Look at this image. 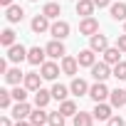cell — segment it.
<instances>
[{
	"mask_svg": "<svg viewBox=\"0 0 126 126\" xmlns=\"http://www.w3.org/2000/svg\"><path fill=\"white\" fill-rule=\"evenodd\" d=\"M42 15H47L49 20H57V17L62 15V8H59V3H47V5L42 8Z\"/></svg>",
	"mask_w": 126,
	"mask_h": 126,
	"instance_id": "25",
	"label": "cell"
},
{
	"mask_svg": "<svg viewBox=\"0 0 126 126\" xmlns=\"http://www.w3.org/2000/svg\"><path fill=\"white\" fill-rule=\"evenodd\" d=\"M94 119H99V121H109L111 119V104H106V101H99L96 106H94Z\"/></svg>",
	"mask_w": 126,
	"mask_h": 126,
	"instance_id": "13",
	"label": "cell"
},
{
	"mask_svg": "<svg viewBox=\"0 0 126 126\" xmlns=\"http://www.w3.org/2000/svg\"><path fill=\"white\" fill-rule=\"evenodd\" d=\"M121 49L119 47H109L106 52H104V62H106V64H119V62H121Z\"/></svg>",
	"mask_w": 126,
	"mask_h": 126,
	"instance_id": "22",
	"label": "cell"
},
{
	"mask_svg": "<svg viewBox=\"0 0 126 126\" xmlns=\"http://www.w3.org/2000/svg\"><path fill=\"white\" fill-rule=\"evenodd\" d=\"M67 94H69V87H64V84H54L52 87V99H57V101H64Z\"/></svg>",
	"mask_w": 126,
	"mask_h": 126,
	"instance_id": "27",
	"label": "cell"
},
{
	"mask_svg": "<svg viewBox=\"0 0 126 126\" xmlns=\"http://www.w3.org/2000/svg\"><path fill=\"white\" fill-rule=\"evenodd\" d=\"M111 17L116 22H126V3H114L111 5Z\"/></svg>",
	"mask_w": 126,
	"mask_h": 126,
	"instance_id": "24",
	"label": "cell"
},
{
	"mask_svg": "<svg viewBox=\"0 0 126 126\" xmlns=\"http://www.w3.org/2000/svg\"><path fill=\"white\" fill-rule=\"evenodd\" d=\"M94 0H77V15L82 17H92L94 15Z\"/></svg>",
	"mask_w": 126,
	"mask_h": 126,
	"instance_id": "18",
	"label": "cell"
},
{
	"mask_svg": "<svg viewBox=\"0 0 126 126\" xmlns=\"http://www.w3.org/2000/svg\"><path fill=\"white\" fill-rule=\"evenodd\" d=\"M8 59L10 62H15V64H17V62H22V59H27V49L22 47V45H13V47H8Z\"/></svg>",
	"mask_w": 126,
	"mask_h": 126,
	"instance_id": "12",
	"label": "cell"
},
{
	"mask_svg": "<svg viewBox=\"0 0 126 126\" xmlns=\"http://www.w3.org/2000/svg\"><path fill=\"white\" fill-rule=\"evenodd\" d=\"M5 82H8V84H13V87H17L20 82H25V74L20 72V67H13V69H8V72H5Z\"/></svg>",
	"mask_w": 126,
	"mask_h": 126,
	"instance_id": "20",
	"label": "cell"
},
{
	"mask_svg": "<svg viewBox=\"0 0 126 126\" xmlns=\"http://www.w3.org/2000/svg\"><path fill=\"white\" fill-rule=\"evenodd\" d=\"M96 32H99V22H96L94 17H82V22H79V35L92 37V35H96Z\"/></svg>",
	"mask_w": 126,
	"mask_h": 126,
	"instance_id": "6",
	"label": "cell"
},
{
	"mask_svg": "<svg viewBox=\"0 0 126 126\" xmlns=\"http://www.w3.org/2000/svg\"><path fill=\"white\" fill-rule=\"evenodd\" d=\"M5 72H8V62L0 59V74H5Z\"/></svg>",
	"mask_w": 126,
	"mask_h": 126,
	"instance_id": "37",
	"label": "cell"
},
{
	"mask_svg": "<svg viewBox=\"0 0 126 126\" xmlns=\"http://www.w3.org/2000/svg\"><path fill=\"white\" fill-rule=\"evenodd\" d=\"M0 126H13V121H10L8 116H3V119H0Z\"/></svg>",
	"mask_w": 126,
	"mask_h": 126,
	"instance_id": "38",
	"label": "cell"
},
{
	"mask_svg": "<svg viewBox=\"0 0 126 126\" xmlns=\"http://www.w3.org/2000/svg\"><path fill=\"white\" fill-rule=\"evenodd\" d=\"M109 126H124V119L121 116H111L109 119Z\"/></svg>",
	"mask_w": 126,
	"mask_h": 126,
	"instance_id": "35",
	"label": "cell"
},
{
	"mask_svg": "<svg viewBox=\"0 0 126 126\" xmlns=\"http://www.w3.org/2000/svg\"><path fill=\"white\" fill-rule=\"evenodd\" d=\"M96 8H111V0H94Z\"/></svg>",
	"mask_w": 126,
	"mask_h": 126,
	"instance_id": "36",
	"label": "cell"
},
{
	"mask_svg": "<svg viewBox=\"0 0 126 126\" xmlns=\"http://www.w3.org/2000/svg\"><path fill=\"white\" fill-rule=\"evenodd\" d=\"M64 119H67V116L62 114L59 109H57V111H49V126H64Z\"/></svg>",
	"mask_w": 126,
	"mask_h": 126,
	"instance_id": "30",
	"label": "cell"
},
{
	"mask_svg": "<svg viewBox=\"0 0 126 126\" xmlns=\"http://www.w3.org/2000/svg\"><path fill=\"white\" fill-rule=\"evenodd\" d=\"M30 114H32V109H30V104H27V101H17V104L13 106V116H15L17 121L30 119Z\"/></svg>",
	"mask_w": 126,
	"mask_h": 126,
	"instance_id": "16",
	"label": "cell"
},
{
	"mask_svg": "<svg viewBox=\"0 0 126 126\" xmlns=\"http://www.w3.org/2000/svg\"><path fill=\"white\" fill-rule=\"evenodd\" d=\"M89 96L99 104V101H106V99L111 96V92H109V87H106L104 82H94V84L89 87Z\"/></svg>",
	"mask_w": 126,
	"mask_h": 126,
	"instance_id": "1",
	"label": "cell"
},
{
	"mask_svg": "<svg viewBox=\"0 0 126 126\" xmlns=\"http://www.w3.org/2000/svg\"><path fill=\"white\" fill-rule=\"evenodd\" d=\"M59 111L64 114V116H74V114H77V104H74L72 99H64V101L59 104Z\"/></svg>",
	"mask_w": 126,
	"mask_h": 126,
	"instance_id": "28",
	"label": "cell"
},
{
	"mask_svg": "<svg viewBox=\"0 0 126 126\" xmlns=\"http://www.w3.org/2000/svg\"><path fill=\"white\" fill-rule=\"evenodd\" d=\"M116 47H119V49H121V52H124V54H126V32H124V35H119V37H116Z\"/></svg>",
	"mask_w": 126,
	"mask_h": 126,
	"instance_id": "34",
	"label": "cell"
},
{
	"mask_svg": "<svg viewBox=\"0 0 126 126\" xmlns=\"http://www.w3.org/2000/svg\"><path fill=\"white\" fill-rule=\"evenodd\" d=\"M15 126H32V121H30V119H22V121H17Z\"/></svg>",
	"mask_w": 126,
	"mask_h": 126,
	"instance_id": "39",
	"label": "cell"
},
{
	"mask_svg": "<svg viewBox=\"0 0 126 126\" xmlns=\"http://www.w3.org/2000/svg\"><path fill=\"white\" fill-rule=\"evenodd\" d=\"M30 121H32V126H45V124H49V111H45V109L37 106L30 114Z\"/></svg>",
	"mask_w": 126,
	"mask_h": 126,
	"instance_id": "17",
	"label": "cell"
},
{
	"mask_svg": "<svg viewBox=\"0 0 126 126\" xmlns=\"http://www.w3.org/2000/svg\"><path fill=\"white\" fill-rule=\"evenodd\" d=\"M92 77H94V82H106L109 77H114L111 74V64H106V62H96V64L92 67Z\"/></svg>",
	"mask_w": 126,
	"mask_h": 126,
	"instance_id": "4",
	"label": "cell"
},
{
	"mask_svg": "<svg viewBox=\"0 0 126 126\" xmlns=\"http://www.w3.org/2000/svg\"><path fill=\"white\" fill-rule=\"evenodd\" d=\"M124 32H126V22H124Z\"/></svg>",
	"mask_w": 126,
	"mask_h": 126,
	"instance_id": "41",
	"label": "cell"
},
{
	"mask_svg": "<svg viewBox=\"0 0 126 126\" xmlns=\"http://www.w3.org/2000/svg\"><path fill=\"white\" fill-rule=\"evenodd\" d=\"M69 92H72V94H77V96H84V94H89V84H87L82 77H74V79H72V84H69Z\"/></svg>",
	"mask_w": 126,
	"mask_h": 126,
	"instance_id": "15",
	"label": "cell"
},
{
	"mask_svg": "<svg viewBox=\"0 0 126 126\" xmlns=\"http://www.w3.org/2000/svg\"><path fill=\"white\" fill-rule=\"evenodd\" d=\"M92 124H94V114H87V111L74 114V126H92Z\"/></svg>",
	"mask_w": 126,
	"mask_h": 126,
	"instance_id": "26",
	"label": "cell"
},
{
	"mask_svg": "<svg viewBox=\"0 0 126 126\" xmlns=\"http://www.w3.org/2000/svg\"><path fill=\"white\" fill-rule=\"evenodd\" d=\"M10 101H13V92L0 89V106H3V109H10Z\"/></svg>",
	"mask_w": 126,
	"mask_h": 126,
	"instance_id": "33",
	"label": "cell"
},
{
	"mask_svg": "<svg viewBox=\"0 0 126 126\" xmlns=\"http://www.w3.org/2000/svg\"><path fill=\"white\" fill-rule=\"evenodd\" d=\"M59 67H62V74H67V77H77V69H79V59L77 57H69L64 54L59 62Z\"/></svg>",
	"mask_w": 126,
	"mask_h": 126,
	"instance_id": "3",
	"label": "cell"
},
{
	"mask_svg": "<svg viewBox=\"0 0 126 126\" xmlns=\"http://www.w3.org/2000/svg\"><path fill=\"white\" fill-rule=\"evenodd\" d=\"M109 101H111V106H114V109L126 106V89H114V92H111V96H109Z\"/></svg>",
	"mask_w": 126,
	"mask_h": 126,
	"instance_id": "21",
	"label": "cell"
},
{
	"mask_svg": "<svg viewBox=\"0 0 126 126\" xmlns=\"http://www.w3.org/2000/svg\"><path fill=\"white\" fill-rule=\"evenodd\" d=\"M69 22L67 20H54L52 22V27H49V35L54 37V40H64V37H69Z\"/></svg>",
	"mask_w": 126,
	"mask_h": 126,
	"instance_id": "2",
	"label": "cell"
},
{
	"mask_svg": "<svg viewBox=\"0 0 126 126\" xmlns=\"http://www.w3.org/2000/svg\"><path fill=\"white\" fill-rule=\"evenodd\" d=\"M27 92H30L27 87H20V84H17V87L13 89V99H15V101H27Z\"/></svg>",
	"mask_w": 126,
	"mask_h": 126,
	"instance_id": "32",
	"label": "cell"
},
{
	"mask_svg": "<svg viewBox=\"0 0 126 126\" xmlns=\"http://www.w3.org/2000/svg\"><path fill=\"white\" fill-rule=\"evenodd\" d=\"M89 47L94 49V52H99V54H104L106 49H109V40H106V35H92L89 37Z\"/></svg>",
	"mask_w": 126,
	"mask_h": 126,
	"instance_id": "8",
	"label": "cell"
},
{
	"mask_svg": "<svg viewBox=\"0 0 126 126\" xmlns=\"http://www.w3.org/2000/svg\"><path fill=\"white\" fill-rule=\"evenodd\" d=\"M0 5H3V8H10V5H13V0H0Z\"/></svg>",
	"mask_w": 126,
	"mask_h": 126,
	"instance_id": "40",
	"label": "cell"
},
{
	"mask_svg": "<svg viewBox=\"0 0 126 126\" xmlns=\"http://www.w3.org/2000/svg\"><path fill=\"white\" fill-rule=\"evenodd\" d=\"M77 59H79V67H89V69H92V67L96 64V52H94L92 47H89V49H82V52L77 54Z\"/></svg>",
	"mask_w": 126,
	"mask_h": 126,
	"instance_id": "11",
	"label": "cell"
},
{
	"mask_svg": "<svg viewBox=\"0 0 126 126\" xmlns=\"http://www.w3.org/2000/svg\"><path fill=\"white\" fill-rule=\"evenodd\" d=\"M40 84H42V74H37V72H27V74H25V87H27L32 94H35L37 89H42Z\"/></svg>",
	"mask_w": 126,
	"mask_h": 126,
	"instance_id": "14",
	"label": "cell"
},
{
	"mask_svg": "<svg viewBox=\"0 0 126 126\" xmlns=\"http://www.w3.org/2000/svg\"><path fill=\"white\" fill-rule=\"evenodd\" d=\"M45 57H47V49L45 47H30L27 49V62L30 64H45Z\"/></svg>",
	"mask_w": 126,
	"mask_h": 126,
	"instance_id": "9",
	"label": "cell"
},
{
	"mask_svg": "<svg viewBox=\"0 0 126 126\" xmlns=\"http://www.w3.org/2000/svg\"><path fill=\"white\" fill-rule=\"evenodd\" d=\"M59 72H62V67L54 64V62H45V64H40V74H42V79H47V82H54Z\"/></svg>",
	"mask_w": 126,
	"mask_h": 126,
	"instance_id": "5",
	"label": "cell"
},
{
	"mask_svg": "<svg viewBox=\"0 0 126 126\" xmlns=\"http://www.w3.org/2000/svg\"><path fill=\"white\" fill-rule=\"evenodd\" d=\"M49 99H52V92H47V89H37V92H35V106L45 109V106L49 104Z\"/></svg>",
	"mask_w": 126,
	"mask_h": 126,
	"instance_id": "23",
	"label": "cell"
},
{
	"mask_svg": "<svg viewBox=\"0 0 126 126\" xmlns=\"http://www.w3.org/2000/svg\"><path fill=\"white\" fill-rule=\"evenodd\" d=\"M30 3H37V0H30Z\"/></svg>",
	"mask_w": 126,
	"mask_h": 126,
	"instance_id": "42",
	"label": "cell"
},
{
	"mask_svg": "<svg viewBox=\"0 0 126 126\" xmlns=\"http://www.w3.org/2000/svg\"><path fill=\"white\" fill-rule=\"evenodd\" d=\"M45 49H47V57H52V59H62V57L67 54V49H64V45H62V40H52Z\"/></svg>",
	"mask_w": 126,
	"mask_h": 126,
	"instance_id": "10",
	"label": "cell"
},
{
	"mask_svg": "<svg viewBox=\"0 0 126 126\" xmlns=\"http://www.w3.org/2000/svg\"><path fill=\"white\" fill-rule=\"evenodd\" d=\"M111 74H114L119 82H124V79H126V62H119V64H114Z\"/></svg>",
	"mask_w": 126,
	"mask_h": 126,
	"instance_id": "31",
	"label": "cell"
},
{
	"mask_svg": "<svg viewBox=\"0 0 126 126\" xmlns=\"http://www.w3.org/2000/svg\"><path fill=\"white\" fill-rule=\"evenodd\" d=\"M0 45L3 47H13L15 45V32L8 27V30H3V35H0Z\"/></svg>",
	"mask_w": 126,
	"mask_h": 126,
	"instance_id": "29",
	"label": "cell"
},
{
	"mask_svg": "<svg viewBox=\"0 0 126 126\" xmlns=\"http://www.w3.org/2000/svg\"><path fill=\"white\" fill-rule=\"evenodd\" d=\"M30 27H32L35 35H42V32H47L52 25H49V17H47V15H35L32 22H30Z\"/></svg>",
	"mask_w": 126,
	"mask_h": 126,
	"instance_id": "7",
	"label": "cell"
},
{
	"mask_svg": "<svg viewBox=\"0 0 126 126\" xmlns=\"http://www.w3.org/2000/svg\"><path fill=\"white\" fill-rule=\"evenodd\" d=\"M5 17H8V22H20L22 17H25V10L20 8V5H10V8H5Z\"/></svg>",
	"mask_w": 126,
	"mask_h": 126,
	"instance_id": "19",
	"label": "cell"
}]
</instances>
